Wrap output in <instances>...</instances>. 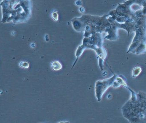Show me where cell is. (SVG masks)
<instances>
[{"instance_id": "1", "label": "cell", "mask_w": 146, "mask_h": 123, "mask_svg": "<svg viewBox=\"0 0 146 123\" xmlns=\"http://www.w3.org/2000/svg\"><path fill=\"white\" fill-rule=\"evenodd\" d=\"M1 22L14 24L27 22L30 17V0H2Z\"/></svg>"}, {"instance_id": "2", "label": "cell", "mask_w": 146, "mask_h": 123, "mask_svg": "<svg viewBox=\"0 0 146 123\" xmlns=\"http://www.w3.org/2000/svg\"><path fill=\"white\" fill-rule=\"evenodd\" d=\"M133 94L130 100H129L122 107V113L125 118L129 122H140L146 120V94L144 93Z\"/></svg>"}, {"instance_id": "3", "label": "cell", "mask_w": 146, "mask_h": 123, "mask_svg": "<svg viewBox=\"0 0 146 123\" xmlns=\"http://www.w3.org/2000/svg\"><path fill=\"white\" fill-rule=\"evenodd\" d=\"M116 76L117 75L115 74L109 79L97 81L95 86V93L98 100H101L103 94L114 83Z\"/></svg>"}, {"instance_id": "4", "label": "cell", "mask_w": 146, "mask_h": 123, "mask_svg": "<svg viewBox=\"0 0 146 123\" xmlns=\"http://www.w3.org/2000/svg\"><path fill=\"white\" fill-rule=\"evenodd\" d=\"M51 67L52 69L55 71L60 70L62 68V65L61 63L58 61H54L51 63Z\"/></svg>"}, {"instance_id": "5", "label": "cell", "mask_w": 146, "mask_h": 123, "mask_svg": "<svg viewBox=\"0 0 146 123\" xmlns=\"http://www.w3.org/2000/svg\"><path fill=\"white\" fill-rule=\"evenodd\" d=\"M141 71V68L140 67H136L134 69L133 71V77H136L138 76Z\"/></svg>"}, {"instance_id": "6", "label": "cell", "mask_w": 146, "mask_h": 123, "mask_svg": "<svg viewBox=\"0 0 146 123\" xmlns=\"http://www.w3.org/2000/svg\"><path fill=\"white\" fill-rule=\"evenodd\" d=\"M19 66L22 68H28L29 67V64L27 62L21 61L20 62Z\"/></svg>"}]
</instances>
